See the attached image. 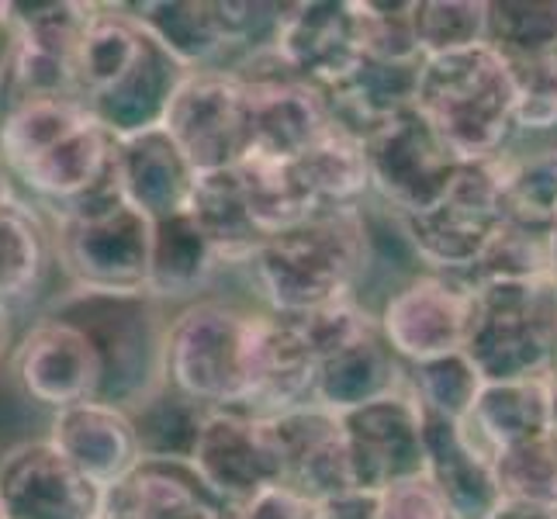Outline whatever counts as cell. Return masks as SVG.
Wrapping results in <instances>:
<instances>
[{
	"instance_id": "obj_13",
	"label": "cell",
	"mask_w": 557,
	"mask_h": 519,
	"mask_svg": "<svg viewBox=\"0 0 557 519\" xmlns=\"http://www.w3.org/2000/svg\"><path fill=\"white\" fill-rule=\"evenodd\" d=\"M343 436L360 492H384L395 482L426 474V433H422V406L409 384L395 395L368 401L354 412H343Z\"/></svg>"
},
{
	"instance_id": "obj_8",
	"label": "cell",
	"mask_w": 557,
	"mask_h": 519,
	"mask_svg": "<svg viewBox=\"0 0 557 519\" xmlns=\"http://www.w3.org/2000/svg\"><path fill=\"white\" fill-rule=\"evenodd\" d=\"M506 222V157L465 163L454 187L430 211L398 219L416 257L440 274H468Z\"/></svg>"
},
{
	"instance_id": "obj_40",
	"label": "cell",
	"mask_w": 557,
	"mask_h": 519,
	"mask_svg": "<svg viewBox=\"0 0 557 519\" xmlns=\"http://www.w3.org/2000/svg\"><path fill=\"white\" fill-rule=\"evenodd\" d=\"M377 519H454V512L430 474H416L377 492Z\"/></svg>"
},
{
	"instance_id": "obj_26",
	"label": "cell",
	"mask_w": 557,
	"mask_h": 519,
	"mask_svg": "<svg viewBox=\"0 0 557 519\" xmlns=\"http://www.w3.org/2000/svg\"><path fill=\"white\" fill-rule=\"evenodd\" d=\"M190 219L201 225L208 243L225 263H249L257 249L267 243V233L257 225L253 211H249L246 190L239 181V170H219L201 173L195 198H190Z\"/></svg>"
},
{
	"instance_id": "obj_7",
	"label": "cell",
	"mask_w": 557,
	"mask_h": 519,
	"mask_svg": "<svg viewBox=\"0 0 557 519\" xmlns=\"http://www.w3.org/2000/svg\"><path fill=\"white\" fill-rule=\"evenodd\" d=\"M474 325L465 354L485 381L547 378L554 363L557 284L503 281L474 287Z\"/></svg>"
},
{
	"instance_id": "obj_11",
	"label": "cell",
	"mask_w": 557,
	"mask_h": 519,
	"mask_svg": "<svg viewBox=\"0 0 557 519\" xmlns=\"http://www.w3.org/2000/svg\"><path fill=\"white\" fill-rule=\"evenodd\" d=\"M163 128L198 173L233 170L249 157V94L228 70L187 73Z\"/></svg>"
},
{
	"instance_id": "obj_44",
	"label": "cell",
	"mask_w": 557,
	"mask_h": 519,
	"mask_svg": "<svg viewBox=\"0 0 557 519\" xmlns=\"http://www.w3.org/2000/svg\"><path fill=\"white\" fill-rule=\"evenodd\" d=\"M547 395H550V436L557 440V371H547Z\"/></svg>"
},
{
	"instance_id": "obj_1",
	"label": "cell",
	"mask_w": 557,
	"mask_h": 519,
	"mask_svg": "<svg viewBox=\"0 0 557 519\" xmlns=\"http://www.w3.org/2000/svg\"><path fill=\"white\" fill-rule=\"evenodd\" d=\"M119 139L81 98H32L0 114V157L55 219L114 187Z\"/></svg>"
},
{
	"instance_id": "obj_22",
	"label": "cell",
	"mask_w": 557,
	"mask_h": 519,
	"mask_svg": "<svg viewBox=\"0 0 557 519\" xmlns=\"http://www.w3.org/2000/svg\"><path fill=\"white\" fill-rule=\"evenodd\" d=\"M426 433V474L447 498L454 519H488L503 506L495 457L468 433L465 422L422 412Z\"/></svg>"
},
{
	"instance_id": "obj_39",
	"label": "cell",
	"mask_w": 557,
	"mask_h": 519,
	"mask_svg": "<svg viewBox=\"0 0 557 519\" xmlns=\"http://www.w3.org/2000/svg\"><path fill=\"white\" fill-rule=\"evenodd\" d=\"M516 90V132L557 128V49L541 60L509 63Z\"/></svg>"
},
{
	"instance_id": "obj_15",
	"label": "cell",
	"mask_w": 557,
	"mask_h": 519,
	"mask_svg": "<svg viewBox=\"0 0 557 519\" xmlns=\"http://www.w3.org/2000/svg\"><path fill=\"white\" fill-rule=\"evenodd\" d=\"M11 368L22 392L55 412L81 401H98L101 395L98 350L66 319H38L17 343Z\"/></svg>"
},
{
	"instance_id": "obj_35",
	"label": "cell",
	"mask_w": 557,
	"mask_h": 519,
	"mask_svg": "<svg viewBox=\"0 0 557 519\" xmlns=\"http://www.w3.org/2000/svg\"><path fill=\"white\" fill-rule=\"evenodd\" d=\"M416 38L426 60L485 46L488 4L485 0H416Z\"/></svg>"
},
{
	"instance_id": "obj_45",
	"label": "cell",
	"mask_w": 557,
	"mask_h": 519,
	"mask_svg": "<svg viewBox=\"0 0 557 519\" xmlns=\"http://www.w3.org/2000/svg\"><path fill=\"white\" fill-rule=\"evenodd\" d=\"M8 339H11V309L0 305V357L8 350Z\"/></svg>"
},
{
	"instance_id": "obj_30",
	"label": "cell",
	"mask_w": 557,
	"mask_h": 519,
	"mask_svg": "<svg viewBox=\"0 0 557 519\" xmlns=\"http://www.w3.org/2000/svg\"><path fill=\"white\" fill-rule=\"evenodd\" d=\"M305 184L315 195L319 208H360V198L371 190L368 149L363 139L333 125L325 136L295 160Z\"/></svg>"
},
{
	"instance_id": "obj_28",
	"label": "cell",
	"mask_w": 557,
	"mask_h": 519,
	"mask_svg": "<svg viewBox=\"0 0 557 519\" xmlns=\"http://www.w3.org/2000/svg\"><path fill=\"white\" fill-rule=\"evenodd\" d=\"M236 170L249 211H253L257 225L267 236L284 233V228H292L305 219H312L315 211H322L295 160H271L249 152Z\"/></svg>"
},
{
	"instance_id": "obj_32",
	"label": "cell",
	"mask_w": 557,
	"mask_h": 519,
	"mask_svg": "<svg viewBox=\"0 0 557 519\" xmlns=\"http://www.w3.org/2000/svg\"><path fill=\"white\" fill-rule=\"evenodd\" d=\"M406 384L422 406V412L468 422L478 395L485 388V378L468 354H450L426 363H409Z\"/></svg>"
},
{
	"instance_id": "obj_18",
	"label": "cell",
	"mask_w": 557,
	"mask_h": 519,
	"mask_svg": "<svg viewBox=\"0 0 557 519\" xmlns=\"http://www.w3.org/2000/svg\"><path fill=\"white\" fill-rule=\"evenodd\" d=\"M274 433L284 460V485L319 503L357 489L343 419L322 406H298L292 412L274 416Z\"/></svg>"
},
{
	"instance_id": "obj_47",
	"label": "cell",
	"mask_w": 557,
	"mask_h": 519,
	"mask_svg": "<svg viewBox=\"0 0 557 519\" xmlns=\"http://www.w3.org/2000/svg\"><path fill=\"white\" fill-rule=\"evenodd\" d=\"M550 371H557V330H554V363H550Z\"/></svg>"
},
{
	"instance_id": "obj_2",
	"label": "cell",
	"mask_w": 557,
	"mask_h": 519,
	"mask_svg": "<svg viewBox=\"0 0 557 519\" xmlns=\"http://www.w3.org/2000/svg\"><path fill=\"white\" fill-rule=\"evenodd\" d=\"M371 260V233L360 208H322L267 243L249 260L267 312L305 316L354 298Z\"/></svg>"
},
{
	"instance_id": "obj_10",
	"label": "cell",
	"mask_w": 557,
	"mask_h": 519,
	"mask_svg": "<svg viewBox=\"0 0 557 519\" xmlns=\"http://www.w3.org/2000/svg\"><path fill=\"white\" fill-rule=\"evenodd\" d=\"M474 284L465 274H419L384 301L381 336L406 363L465 354L474 325Z\"/></svg>"
},
{
	"instance_id": "obj_46",
	"label": "cell",
	"mask_w": 557,
	"mask_h": 519,
	"mask_svg": "<svg viewBox=\"0 0 557 519\" xmlns=\"http://www.w3.org/2000/svg\"><path fill=\"white\" fill-rule=\"evenodd\" d=\"M550 277H554V284H557V219H554V225H550Z\"/></svg>"
},
{
	"instance_id": "obj_20",
	"label": "cell",
	"mask_w": 557,
	"mask_h": 519,
	"mask_svg": "<svg viewBox=\"0 0 557 519\" xmlns=\"http://www.w3.org/2000/svg\"><path fill=\"white\" fill-rule=\"evenodd\" d=\"M201 173L190 166L184 149L166 128H149L139 136L119 139L114 152V187L119 195L139 208L149 222L181 215L190 208Z\"/></svg>"
},
{
	"instance_id": "obj_19",
	"label": "cell",
	"mask_w": 557,
	"mask_h": 519,
	"mask_svg": "<svg viewBox=\"0 0 557 519\" xmlns=\"http://www.w3.org/2000/svg\"><path fill=\"white\" fill-rule=\"evenodd\" d=\"M49 444L98 489H114L143 465V447L125 409L81 401L52 416Z\"/></svg>"
},
{
	"instance_id": "obj_34",
	"label": "cell",
	"mask_w": 557,
	"mask_h": 519,
	"mask_svg": "<svg viewBox=\"0 0 557 519\" xmlns=\"http://www.w3.org/2000/svg\"><path fill=\"white\" fill-rule=\"evenodd\" d=\"M474 287L503 284V281H541L550 277V228H533L520 222H506L488 249L465 274Z\"/></svg>"
},
{
	"instance_id": "obj_41",
	"label": "cell",
	"mask_w": 557,
	"mask_h": 519,
	"mask_svg": "<svg viewBox=\"0 0 557 519\" xmlns=\"http://www.w3.org/2000/svg\"><path fill=\"white\" fill-rule=\"evenodd\" d=\"M236 519H330V509L319 498H309L287 485L267 489L253 503H246Z\"/></svg>"
},
{
	"instance_id": "obj_27",
	"label": "cell",
	"mask_w": 557,
	"mask_h": 519,
	"mask_svg": "<svg viewBox=\"0 0 557 519\" xmlns=\"http://www.w3.org/2000/svg\"><path fill=\"white\" fill-rule=\"evenodd\" d=\"M222 267L215 246L208 243L190 211L152 222L149 254V295L157 301L198 295Z\"/></svg>"
},
{
	"instance_id": "obj_6",
	"label": "cell",
	"mask_w": 557,
	"mask_h": 519,
	"mask_svg": "<svg viewBox=\"0 0 557 519\" xmlns=\"http://www.w3.org/2000/svg\"><path fill=\"white\" fill-rule=\"evenodd\" d=\"M52 243L73 292L149 295L152 222L119 195V187L63 211Z\"/></svg>"
},
{
	"instance_id": "obj_3",
	"label": "cell",
	"mask_w": 557,
	"mask_h": 519,
	"mask_svg": "<svg viewBox=\"0 0 557 519\" xmlns=\"http://www.w3.org/2000/svg\"><path fill=\"white\" fill-rule=\"evenodd\" d=\"M416 111L465 163L503 160L516 132L509 63L488 42L433 55L419 73Z\"/></svg>"
},
{
	"instance_id": "obj_16",
	"label": "cell",
	"mask_w": 557,
	"mask_h": 519,
	"mask_svg": "<svg viewBox=\"0 0 557 519\" xmlns=\"http://www.w3.org/2000/svg\"><path fill=\"white\" fill-rule=\"evenodd\" d=\"M274 49L309 87L322 94L339 87L363 60L354 4H284Z\"/></svg>"
},
{
	"instance_id": "obj_14",
	"label": "cell",
	"mask_w": 557,
	"mask_h": 519,
	"mask_svg": "<svg viewBox=\"0 0 557 519\" xmlns=\"http://www.w3.org/2000/svg\"><path fill=\"white\" fill-rule=\"evenodd\" d=\"M104 489L76 471L49 440L17 444L0 457L4 519H101Z\"/></svg>"
},
{
	"instance_id": "obj_37",
	"label": "cell",
	"mask_w": 557,
	"mask_h": 519,
	"mask_svg": "<svg viewBox=\"0 0 557 519\" xmlns=\"http://www.w3.org/2000/svg\"><path fill=\"white\" fill-rule=\"evenodd\" d=\"M495 478L503 498L557 506V440L547 433L495 454Z\"/></svg>"
},
{
	"instance_id": "obj_9",
	"label": "cell",
	"mask_w": 557,
	"mask_h": 519,
	"mask_svg": "<svg viewBox=\"0 0 557 519\" xmlns=\"http://www.w3.org/2000/svg\"><path fill=\"white\" fill-rule=\"evenodd\" d=\"M371 190L395 208L398 219L422 215L454 187L465 160L440 139V132L416 108L395 114L368 139Z\"/></svg>"
},
{
	"instance_id": "obj_36",
	"label": "cell",
	"mask_w": 557,
	"mask_h": 519,
	"mask_svg": "<svg viewBox=\"0 0 557 519\" xmlns=\"http://www.w3.org/2000/svg\"><path fill=\"white\" fill-rule=\"evenodd\" d=\"M506 205L509 219L533 228H550L557 219V146L530 157H506Z\"/></svg>"
},
{
	"instance_id": "obj_42",
	"label": "cell",
	"mask_w": 557,
	"mask_h": 519,
	"mask_svg": "<svg viewBox=\"0 0 557 519\" xmlns=\"http://www.w3.org/2000/svg\"><path fill=\"white\" fill-rule=\"evenodd\" d=\"M488 519H557V506H536V503H512V498H503Z\"/></svg>"
},
{
	"instance_id": "obj_24",
	"label": "cell",
	"mask_w": 557,
	"mask_h": 519,
	"mask_svg": "<svg viewBox=\"0 0 557 519\" xmlns=\"http://www.w3.org/2000/svg\"><path fill=\"white\" fill-rule=\"evenodd\" d=\"M406 388V363L381 336V325L319 360L315 406L336 416Z\"/></svg>"
},
{
	"instance_id": "obj_21",
	"label": "cell",
	"mask_w": 557,
	"mask_h": 519,
	"mask_svg": "<svg viewBox=\"0 0 557 519\" xmlns=\"http://www.w3.org/2000/svg\"><path fill=\"white\" fill-rule=\"evenodd\" d=\"M146 28V25H143ZM187 66L170 52L157 35L146 28V42L139 60L114 81L101 98H94L87 111L98 119L114 139L139 136L149 128H163L166 111L174 104L181 84L187 81Z\"/></svg>"
},
{
	"instance_id": "obj_29",
	"label": "cell",
	"mask_w": 557,
	"mask_h": 519,
	"mask_svg": "<svg viewBox=\"0 0 557 519\" xmlns=\"http://www.w3.org/2000/svg\"><path fill=\"white\" fill-rule=\"evenodd\" d=\"M208 412L211 409H205L201 401L187 398L174 384L163 381L157 392L128 412L143 447V460H190L198 450Z\"/></svg>"
},
{
	"instance_id": "obj_38",
	"label": "cell",
	"mask_w": 557,
	"mask_h": 519,
	"mask_svg": "<svg viewBox=\"0 0 557 519\" xmlns=\"http://www.w3.org/2000/svg\"><path fill=\"white\" fill-rule=\"evenodd\" d=\"M360 25V46L368 60L381 63H422L416 38V0H363L354 4Z\"/></svg>"
},
{
	"instance_id": "obj_43",
	"label": "cell",
	"mask_w": 557,
	"mask_h": 519,
	"mask_svg": "<svg viewBox=\"0 0 557 519\" xmlns=\"http://www.w3.org/2000/svg\"><path fill=\"white\" fill-rule=\"evenodd\" d=\"M11 205H17V198H14V173L8 170L4 157H0V211L11 208Z\"/></svg>"
},
{
	"instance_id": "obj_25",
	"label": "cell",
	"mask_w": 557,
	"mask_h": 519,
	"mask_svg": "<svg viewBox=\"0 0 557 519\" xmlns=\"http://www.w3.org/2000/svg\"><path fill=\"white\" fill-rule=\"evenodd\" d=\"M465 427L492 457L509 447L530 444L536 436H547L550 433L547 378L485 381V388L478 395Z\"/></svg>"
},
{
	"instance_id": "obj_33",
	"label": "cell",
	"mask_w": 557,
	"mask_h": 519,
	"mask_svg": "<svg viewBox=\"0 0 557 519\" xmlns=\"http://www.w3.org/2000/svg\"><path fill=\"white\" fill-rule=\"evenodd\" d=\"M488 46L506 63L541 60L557 49V0H495L488 4Z\"/></svg>"
},
{
	"instance_id": "obj_49",
	"label": "cell",
	"mask_w": 557,
	"mask_h": 519,
	"mask_svg": "<svg viewBox=\"0 0 557 519\" xmlns=\"http://www.w3.org/2000/svg\"><path fill=\"white\" fill-rule=\"evenodd\" d=\"M101 519H119V516H101Z\"/></svg>"
},
{
	"instance_id": "obj_4",
	"label": "cell",
	"mask_w": 557,
	"mask_h": 519,
	"mask_svg": "<svg viewBox=\"0 0 557 519\" xmlns=\"http://www.w3.org/2000/svg\"><path fill=\"white\" fill-rule=\"evenodd\" d=\"M55 319L81 330L101 360V395L114 409L132 412L163 384L166 325L152 295H94L70 292L52 305Z\"/></svg>"
},
{
	"instance_id": "obj_31",
	"label": "cell",
	"mask_w": 557,
	"mask_h": 519,
	"mask_svg": "<svg viewBox=\"0 0 557 519\" xmlns=\"http://www.w3.org/2000/svg\"><path fill=\"white\" fill-rule=\"evenodd\" d=\"M49 267V233L22 201L0 211V305L11 309L42 284Z\"/></svg>"
},
{
	"instance_id": "obj_50",
	"label": "cell",
	"mask_w": 557,
	"mask_h": 519,
	"mask_svg": "<svg viewBox=\"0 0 557 519\" xmlns=\"http://www.w3.org/2000/svg\"><path fill=\"white\" fill-rule=\"evenodd\" d=\"M0 519H4V512H0Z\"/></svg>"
},
{
	"instance_id": "obj_48",
	"label": "cell",
	"mask_w": 557,
	"mask_h": 519,
	"mask_svg": "<svg viewBox=\"0 0 557 519\" xmlns=\"http://www.w3.org/2000/svg\"><path fill=\"white\" fill-rule=\"evenodd\" d=\"M8 22V4H0V25Z\"/></svg>"
},
{
	"instance_id": "obj_5",
	"label": "cell",
	"mask_w": 557,
	"mask_h": 519,
	"mask_svg": "<svg viewBox=\"0 0 557 519\" xmlns=\"http://www.w3.org/2000/svg\"><path fill=\"white\" fill-rule=\"evenodd\" d=\"M257 312L225 301H195L166 325L163 381L205 409H243L249 395Z\"/></svg>"
},
{
	"instance_id": "obj_23",
	"label": "cell",
	"mask_w": 557,
	"mask_h": 519,
	"mask_svg": "<svg viewBox=\"0 0 557 519\" xmlns=\"http://www.w3.org/2000/svg\"><path fill=\"white\" fill-rule=\"evenodd\" d=\"M101 516L119 519H236L190 460H143L104 492Z\"/></svg>"
},
{
	"instance_id": "obj_12",
	"label": "cell",
	"mask_w": 557,
	"mask_h": 519,
	"mask_svg": "<svg viewBox=\"0 0 557 519\" xmlns=\"http://www.w3.org/2000/svg\"><path fill=\"white\" fill-rule=\"evenodd\" d=\"M190 465L198 468L205 485L233 509V516L267 489L284 485V460L274 419L243 409L208 412Z\"/></svg>"
},
{
	"instance_id": "obj_17",
	"label": "cell",
	"mask_w": 557,
	"mask_h": 519,
	"mask_svg": "<svg viewBox=\"0 0 557 519\" xmlns=\"http://www.w3.org/2000/svg\"><path fill=\"white\" fill-rule=\"evenodd\" d=\"M319 357L301 336L292 316L257 312L253 360H249V395L243 412L274 419L315 401Z\"/></svg>"
}]
</instances>
